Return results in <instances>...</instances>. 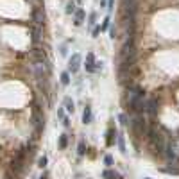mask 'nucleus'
I'll return each mask as SVG.
<instances>
[{"label":"nucleus","mask_w":179,"mask_h":179,"mask_svg":"<svg viewBox=\"0 0 179 179\" xmlns=\"http://www.w3.org/2000/svg\"><path fill=\"white\" fill-rule=\"evenodd\" d=\"M149 138H150V147L154 149L156 152H163L165 150V142H163V136L159 134V133H156V131H150L149 133Z\"/></svg>","instance_id":"1"},{"label":"nucleus","mask_w":179,"mask_h":179,"mask_svg":"<svg viewBox=\"0 0 179 179\" xmlns=\"http://www.w3.org/2000/svg\"><path fill=\"white\" fill-rule=\"evenodd\" d=\"M131 127H133L136 133H143V129H145V120H143V116L142 115L134 116V120L131 122Z\"/></svg>","instance_id":"2"},{"label":"nucleus","mask_w":179,"mask_h":179,"mask_svg":"<svg viewBox=\"0 0 179 179\" xmlns=\"http://www.w3.org/2000/svg\"><path fill=\"white\" fill-rule=\"evenodd\" d=\"M79 66H81V56L79 54H74L72 57H70V61H68V70L75 74L77 70H79Z\"/></svg>","instance_id":"3"},{"label":"nucleus","mask_w":179,"mask_h":179,"mask_svg":"<svg viewBox=\"0 0 179 179\" xmlns=\"http://www.w3.org/2000/svg\"><path fill=\"white\" fill-rule=\"evenodd\" d=\"M86 72H95V56L91 52L86 57Z\"/></svg>","instance_id":"4"},{"label":"nucleus","mask_w":179,"mask_h":179,"mask_svg":"<svg viewBox=\"0 0 179 179\" xmlns=\"http://www.w3.org/2000/svg\"><path fill=\"white\" fill-rule=\"evenodd\" d=\"M145 111H147L149 115H156V100L154 99H150L145 106Z\"/></svg>","instance_id":"5"},{"label":"nucleus","mask_w":179,"mask_h":179,"mask_svg":"<svg viewBox=\"0 0 179 179\" xmlns=\"http://www.w3.org/2000/svg\"><path fill=\"white\" fill-rule=\"evenodd\" d=\"M34 23H36V27H41V23H43V13L40 9L34 11Z\"/></svg>","instance_id":"6"},{"label":"nucleus","mask_w":179,"mask_h":179,"mask_svg":"<svg viewBox=\"0 0 179 179\" xmlns=\"http://www.w3.org/2000/svg\"><path fill=\"white\" fill-rule=\"evenodd\" d=\"M83 122H84V124H90V122H91V107H90V106H86V107H84V113H83Z\"/></svg>","instance_id":"7"},{"label":"nucleus","mask_w":179,"mask_h":179,"mask_svg":"<svg viewBox=\"0 0 179 179\" xmlns=\"http://www.w3.org/2000/svg\"><path fill=\"white\" fill-rule=\"evenodd\" d=\"M83 21H84V11L83 9H77L75 11V25H81V23H83Z\"/></svg>","instance_id":"8"},{"label":"nucleus","mask_w":179,"mask_h":179,"mask_svg":"<svg viewBox=\"0 0 179 179\" xmlns=\"http://www.w3.org/2000/svg\"><path fill=\"white\" fill-rule=\"evenodd\" d=\"M64 107H66V111H68V113H74V100H72V99H70V97H66V99H64Z\"/></svg>","instance_id":"9"},{"label":"nucleus","mask_w":179,"mask_h":179,"mask_svg":"<svg viewBox=\"0 0 179 179\" xmlns=\"http://www.w3.org/2000/svg\"><path fill=\"white\" fill-rule=\"evenodd\" d=\"M115 136H116V131L115 129H109V131H107V140H106V143H107V145H113Z\"/></svg>","instance_id":"10"},{"label":"nucleus","mask_w":179,"mask_h":179,"mask_svg":"<svg viewBox=\"0 0 179 179\" xmlns=\"http://www.w3.org/2000/svg\"><path fill=\"white\" fill-rule=\"evenodd\" d=\"M40 36H41V27H36L34 25V29H32V41L36 43L40 40Z\"/></svg>","instance_id":"11"},{"label":"nucleus","mask_w":179,"mask_h":179,"mask_svg":"<svg viewBox=\"0 0 179 179\" xmlns=\"http://www.w3.org/2000/svg\"><path fill=\"white\" fill-rule=\"evenodd\" d=\"M66 145H68V138H66V134H61L59 136V149H66Z\"/></svg>","instance_id":"12"},{"label":"nucleus","mask_w":179,"mask_h":179,"mask_svg":"<svg viewBox=\"0 0 179 179\" xmlns=\"http://www.w3.org/2000/svg\"><path fill=\"white\" fill-rule=\"evenodd\" d=\"M102 177H104V179H115V177H116V174L113 172V170H109V169H107V170H104Z\"/></svg>","instance_id":"13"},{"label":"nucleus","mask_w":179,"mask_h":179,"mask_svg":"<svg viewBox=\"0 0 179 179\" xmlns=\"http://www.w3.org/2000/svg\"><path fill=\"white\" fill-rule=\"evenodd\" d=\"M75 2H68V4H66V13H68V14H72V13H75Z\"/></svg>","instance_id":"14"},{"label":"nucleus","mask_w":179,"mask_h":179,"mask_svg":"<svg viewBox=\"0 0 179 179\" xmlns=\"http://www.w3.org/2000/svg\"><path fill=\"white\" fill-rule=\"evenodd\" d=\"M61 83H63L64 86L70 83V74H68V72H63V74H61Z\"/></svg>","instance_id":"15"},{"label":"nucleus","mask_w":179,"mask_h":179,"mask_svg":"<svg viewBox=\"0 0 179 179\" xmlns=\"http://www.w3.org/2000/svg\"><path fill=\"white\" fill-rule=\"evenodd\" d=\"M77 152H79V156H83V154L86 152V145H84V142H79V150H77Z\"/></svg>","instance_id":"16"},{"label":"nucleus","mask_w":179,"mask_h":179,"mask_svg":"<svg viewBox=\"0 0 179 179\" xmlns=\"http://www.w3.org/2000/svg\"><path fill=\"white\" fill-rule=\"evenodd\" d=\"M118 147H120L122 152H126V143H124V138L122 136H118Z\"/></svg>","instance_id":"17"},{"label":"nucleus","mask_w":179,"mask_h":179,"mask_svg":"<svg viewBox=\"0 0 179 179\" xmlns=\"http://www.w3.org/2000/svg\"><path fill=\"white\" fill-rule=\"evenodd\" d=\"M109 27V16H106L104 18V21H102V27H100V31H106Z\"/></svg>","instance_id":"18"},{"label":"nucleus","mask_w":179,"mask_h":179,"mask_svg":"<svg viewBox=\"0 0 179 179\" xmlns=\"http://www.w3.org/2000/svg\"><path fill=\"white\" fill-rule=\"evenodd\" d=\"M45 165H47V158H45V156H41V158L38 159V167H41V169H43Z\"/></svg>","instance_id":"19"},{"label":"nucleus","mask_w":179,"mask_h":179,"mask_svg":"<svg viewBox=\"0 0 179 179\" xmlns=\"http://www.w3.org/2000/svg\"><path fill=\"white\" fill-rule=\"evenodd\" d=\"M104 163L107 165V167H111V165H113V158H111V156H106V158H104Z\"/></svg>","instance_id":"20"},{"label":"nucleus","mask_w":179,"mask_h":179,"mask_svg":"<svg viewBox=\"0 0 179 179\" xmlns=\"http://www.w3.org/2000/svg\"><path fill=\"white\" fill-rule=\"evenodd\" d=\"M118 118H120V124H124V126L127 124V115H126V113H122V115L118 116Z\"/></svg>","instance_id":"21"},{"label":"nucleus","mask_w":179,"mask_h":179,"mask_svg":"<svg viewBox=\"0 0 179 179\" xmlns=\"http://www.w3.org/2000/svg\"><path fill=\"white\" fill-rule=\"evenodd\" d=\"M95 18H97V14L91 13V14H90V25H95Z\"/></svg>","instance_id":"22"},{"label":"nucleus","mask_w":179,"mask_h":179,"mask_svg":"<svg viewBox=\"0 0 179 179\" xmlns=\"http://www.w3.org/2000/svg\"><path fill=\"white\" fill-rule=\"evenodd\" d=\"M107 11H111L113 9V0H107V7H106Z\"/></svg>","instance_id":"23"},{"label":"nucleus","mask_w":179,"mask_h":179,"mask_svg":"<svg viewBox=\"0 0 179 179\" xmlns=\"http://www.w3.org/2000/svg\"><path fill=\"white\" fill-rule=\"evenodd\" d=\"M99 32H100V27H95L93 29V36H99Z\"/></svg>","instance_id":"24"},{"label":"nucleus","mask_w":179,"mask_h":179,"mask_svg":"<svg viewBox=\"0 0 179 179\" xmlns=\"http://www.w3.org/2000/svg\"><path fill=\"white\" fill-rule=\"evenodd\" d=\"M106 2H107V0H100V6H102V7L106 6Z\"/></svg>","instance_id":"25"},{"label":"nucleus","mask_w":179,"mask_h":179,"mask_svg":"<svg viewBox=\"0 0 179 179\" xmlns=\"http://www.w3.org/2000/svg\"><path fill=\"white\" fill-rule=\"evenodd\" d=\"M40 179H47V176H41V177H40Z\"/></svg>","instance_id":"26"},{"label":"nucleus","mask_w":179,"mask_h":179,"mask_svg":"<svg viewBox=\"0 0 179 179\" xmlns=\"http://www.w3.org/2000/svg\"><path fill=\"white\" fill-rule=\"evenodd\" d=\"M145 179H149V177H145Z\"/></svg>","instance_id":"27"}]
</instances>
